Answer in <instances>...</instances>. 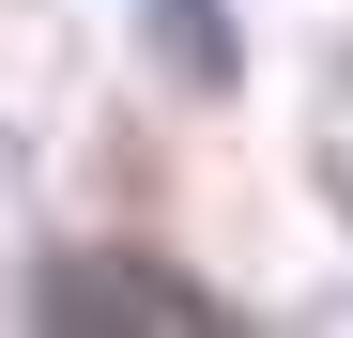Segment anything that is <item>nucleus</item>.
Wrapping results in <instances>:
<instances>
[{
    "mask_svg": "<svg viewBox=\"0 0 353 338\" xmlns=\"http://www.w3.org/2000/svg\"><path fill=\"white\" fill-rule=\"evenodd\" d=\"M139 16L169 46V77H230V16H215V0H139Z\"/></svg>",
    "mask_w": 353,
    "mask_h": 338,
    "instance_id": "2",
    "label": "nucleus"
},
{
    "mask_svg": "<svg viewBox=\"0 0 353 338\" xmlns=\"http://www.w3.org/2000/svg\"><path fill=\"white\" fill-rule=\"evenodd\" d=\"M46 323H200V292H169V277H108V261H62V277H46Z\"/></svg>",
    "mask_w": 353,
    "mask_h": 338,
    "instance_id": "1",
    "label": "nucleus"
}]
</instances>
